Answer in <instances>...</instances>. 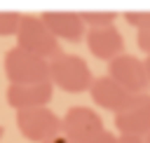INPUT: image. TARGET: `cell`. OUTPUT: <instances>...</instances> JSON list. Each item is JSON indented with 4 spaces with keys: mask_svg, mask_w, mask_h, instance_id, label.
Instances as JSON below:
<instances>
[{
    "mask_svg": "<svg viewBox=\"0 0 150 143\" xmlns=\"http://www.w3.org/2000/svg\"><path fill=\"white\" fill-rule=\"evenodd\" d=\"M5 68V77L9 80V84H28V82H52L49 80V61L30 54L23 47H12L5 54L2 61Z\"/></svg>",
    "mask_w": 150,
    "mask_h": 143,
    "instance_id": "6da1fadb",
    "label": "cell"
},
{
    "mask_svg": "<svg viewBox=\"0 0 150 143\" xmlns=\"http://www.w3.org/2000/svg\"><path fill=\"white\" fill-rule=\"evenodd\" d=\"M16 45L23 47V49H28L30 54H38V56L47 59V61L61 56L59 38L49 30V26L38 14H23L21 28L16 33Z\"/></svg>",
    "mask_w": 150,
    "mask_h": 143,
    "instance_id": "7a4b0ae2",
    "label": "cell"
},
{
    "mask_svg": "<svg viewBox=\"0 0 150 143\" xmlns=\"http://www.w3.org/2000/svg\"><path fill=\"white\" fill-rule=\"evenodd\" d=\"M49 80L63 91L80 94L91 87V70L87 61L77 54H61L49 61Z\"/></svg>",
    "mask_w": 150,
    "mask_h": 143,
    "instance_id": "3957f363",
    "label": "cell"
},
{
    "mask_svg": "<svg viewBox=\"0 0 150 143\" xmlns=\"http://www.w3.org/2000/svg\"><path fill=\"white\" fill-rule=\"evenodd\" d=\"M16 127L23 138L33 143H45L61 134V117H56L47 105L16 110Z\"/></svg>",
    "mask_w": 150,
    "mask_h": 143,
    "instance_id": "277c9868",
    "label": "cell"
},
{
    "mask_svg": "<svg viewBox=\"0 0 150 143\" xmlns=\"http://www.w3.org/2000/svg\"><path fill=\"white\" fill-rule=\"evenodd\" d=\"M103 131V120L89 105H73L61 117V134L73 143H89Z\"/></svg>",
    "mask_w": 150,
    "mask_h": 143,
    "instance_id": "5b68a950",
    "label": "cell"
},
{
    "mask_svg": "<svg viewBox=\"0 0 150 143\" xmlns=\"http://www.w3.org/2000/svg\"><path fill=\"white\" fill-rule=\"evenodd\" d=\"M115 129L120 134L145 138L150 134V94H134L129 103L115 113Z\"/></svg>",
    "mask_w": 150,
    "mask_h": 143,
    "instance_id": "8992f818",
    "label": "cell"
},
{
    "mask_svg": "<svg viewBox=\"0 0 150 143\" xmlns=\"http://www.w3.org/2000/svg\"><path fill=\"white\" fill-rule=\"evenodd\" d=\"M108 75L112 80H117L131 94H143L150 87L145 61L138 56H131V54H120L112 61H108Z\"/></svg>",
    "mask_w": 150,
    "mask_h": 143,
    "instance_id": "52a82bcc",
    "label": "cell"
},
{
    "mask_svg": "<svg viewBox=\"0 0 150 143\" xmlns=\"http://www.w3.org/2000/svg\"><path fill=\"white\" fill-rule=\"evenodd\" d=\"M40 16L49 26V30L66 42H80V40H84V35L89 30L84 19H82V12H68V9L54 12V9H49V12H42Z\"/></svg>",
    "mask_w": 150,
    "mask_h": 143,
    "instance_id": "ba28073f",
    "label": "cell"
},
{
    "mask_svg": "<svg viewBox=\"0 0 150 143\" xmlns=\"http://www.w3.org/2000/svg\"><path fill=\"white\" fill-rule=\"evenodd\" d=\"M84 42H87V49L101 61H112L115 56L124 54V38L115 26L89 28L84 35Z\"/></svg>",
    "mask_w": 150,
    "mask_h": 143,
    "instance_id": "9c48e42d",
    "label": "cell"
},
{
    "mask_svg": "<svg viewBox=\"0 0 150 143\" xmlns=\"http://www.w3.org/2000/svg\"><path fill=\"white\" fill-rule=\"evenodd\" d=\"M52 82H28V84H9L5 91L7 103L14 110L40 108L52 101Z\"/></svg>",
    "mask_w": 150,
    "mask_h": 143,
    "instance_id": "30bf717a",
    "label": "cell"
},
{
    "mask_svg": "<svg viewBox=\"0 0 150 143\" xmlns=\"http://www.w3.org/2000/svg\"><path fill=\"white\" fill-rule=\"evenodd\" d=\"M89 96H91V101L96 103V105H101V108H105V110H110V113H120L127 103H129V98L134 96L129 89H124L117 80H112L110 75H103V77H96L94 82H91V87H89Z\"/></svg>",
    "mask_w": 150,
    "mask_h": 143,
    "instance_id": "8fae6325",
    "label": "cell"
},
{
    "mask_svg": "<svg viewBox=\"0 0 150 143\" xmlns=\"http://www.w3.org/2000/svg\"><path fill=\"white\" fill-rule=\"evenodd\" d=\"M82 19L87 28H101V26H115L117 12L115 9H87L82 12Z\"/></svg>",
    "mask_w": 150,
    "mask_h": 143,
    "instance_id": "7c38bea8",
    "label": "cell"
},
{
    "mask_svg": "<svg viewBox=\"0 0 150 143\" xmlns=\"http://www.w3.org/2000/svg\"><path fill=\"white\" fill-rule=\"evenodd\" d=\"M23 14L12 9H0V35H16L21 28Z\"/></svg>",
    "mask_w": 150,
    "mask_h": 143,
    "instance_id": "4fadbf2b",
    "label": "cell"
},
{
    "mask_svg": "<svg viewBox=\"0 0 150 143\" xmlns=\"http://www.w3.org/2000/svg\"><path fill=\"white\" fill-rule=\"evenodd\" d=\"M122 16H124V19H127V23H129L131 28H136V30H141V28H148V26H150V12H145V9L124 12Z\"/></svg>",
    "mask_w": 150,
    "mask_h": 143,
    "instance_id": "5bb4252c",
    "label": "cell"
},
{
    "mask_svg": "<svg viewBox=\"0 0 150 143\" xmlns=\"http://www.w3.org/2000/svg\"><path fill=\"white\" fill-rule=\"evenodd\" d=\"M136 45H138V49H141L143 54L150 56V26L136 30Z\"/></svg>",
    "mask_w": 150,
    "mask_h": 143,
    "instance_id": "9a60e30c",
    "label": "cell"
},
{
    "mask_svg": "<svg viewBox=\"0 0 150 143\" xmlns=\"http://www.w3.org/2000/svg\"><path fill=\"white\" fill-rule=\"evenodd\" d=\"M89 143H120V134L115 136L112 131H105V129H103V131H101L96 138H91Z\"/></svg>",
    "mask_w": 150,
    "mask_h": 143,
    "instance_id": "2e32d148",
    "label": "cell"
},
{
    "mask_svg": "<svg viewBox=\"0 0 150 143\" xmlns=\"http://www.w3.org/2000/svg\"><path fill=\"white\" fill-rule=\"evenodd\" d=\"M120 143H145V138H141V136H129V134H120Z\"/></svg>",
    "mask_w": 150,
    "mask_h": 143,
    "instance_id": "e0dca14e",
    "label": "cell"
},
{
    "mask_svg": "<svg viewBox=\"0 0 150 143\" xmlns=\"http://www.w3.org/2000/svg\"><path fill=\"white\" fill-rule=\"evenodd\" d=\"M45 143H73L68 136H63V134H59V136H54V138H49V141H45Z\"/></svg>",
    "mask_w": 150,
    "mask_h": 143,
    "instance_id": "ac0fdd59",
    "label": "cell"
},
{
    "mask_svg": "<svg viewBox=\"0 0 150 143\" xmlns=\"http://www.w3.org/2000/svg\"><path fill=\"white\" fill-rule=\"evenodd\" d=\"M145 66H148V77H150V56L145 59Z\"/></svg>",
    "mask_w": 150,
    "mask_h": 143,
    "instance_id": "d6986e66",
    "label": "cell"
},
{
    "mask_svg": "<svg viewBox=\"0 0 150 143\" xmlns=\"http://www.w3.org/2000/svg\"><path fill=\"white\" fill-rule=\"evenodd\" d=\"M145 143H150V134H148V136H145Z\"/></svg>",
    "mask_w": 150,
    "mask_h": 143,
    "instance_id": "ffe728a7",
    "label": "cell"
},
{
    "mask_svg": "<svg viewBox=\"0 0 150 143\" xmlns=\"http://www.w3.org/2000/svg\"><path fill=\"white\" fill-rule=\"evenodd\" d=\"M2 131H5V129H2V127H0V138H2Z\"/></svg>",
    "mask_w": 150,
    "mask_h": 143,
    "instance_id": "44dd1931",
    "label": "cell"
}]
</instances>
